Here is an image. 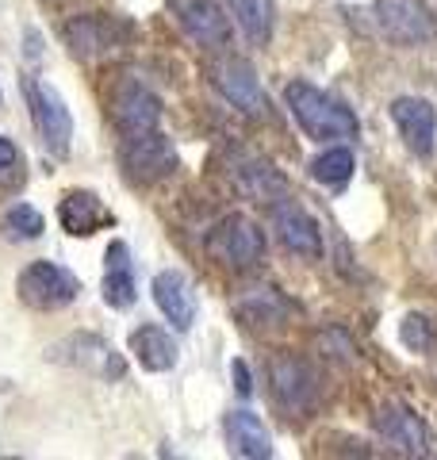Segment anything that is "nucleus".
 Masks as SVG:
<instances>
[{
  "instance_id": "obj_15",
  "label": "nucleus",
  "mask_w": 437,
  "mask_h": 460,
  "mask_svg": "<svg viewBox=\"0 0 437 460\" xmlns=\"http://www.w3.org/2000/svg\"><path fill=\"white\" fill-rule=\"evenodd\" d=\"M154 304L162 307L165 319L177 326V330H188L196 323V296H192V288H188V280L181 277V272H157L154 277Z\"/></svg>"
},
{
  "instance_id": "obj_13",
  "label": "nucleus",
  "mask_w": 437,
  "mask_h": 460,
  "mask_svg": "<svg viewBox=\"0 0 437 460\" xmlns=\"http://www.w3.org/2000/svg\"><path fill=\"white\" fill-rule=\"evenodd\" d=\"M272 226H276V234H281L284 250L299 253V257H318L323 253V230H318V223L299 204H276Z\"/></svg>"
},
{
  "instance_id": "obj_6",
  "label": "nucleus",
  "mask_w": 437,
  "mask_h": 460,
  "mask_svg": "<svg viewBox=\"0 0 437 460\" xmlns=\"http://www.w3.org/2000/svg\"><path fill=\"white\" fill-rule=\"evenodd\" d=\"M376 23L399 47H418L437 35V23L422 0H376Z\"/></svg>"
},
{
  "instance_id": "obj_12",
  "label": "nucleus",
  "mask_w": 437,
  "mask_h": 460,
  "mask_svg": "<svg viewBox=\"0 0 437 460\" xmlns=\"http://www.w3.org/2000/svg\"><path fill=\"white\" fill-rule=\"evenodd\" d=\"M58 223H62L73 238H89L96 230L111 226L115 215L96 192H66L62 204H58Z\"/></svg>"
},
{
  "instance_id": "obj_9",
  "label": "nucleus",
  "mask_w": 437,
  "mask_h": 460,
  "mask_svg": "<svg viewBox=\"0 0 437 460\" xmlns=\"http://www.w3.org/2000/svg\"><path fill=\"white\" fill-rule=\"evenodd\" d=\"M272 395L284 411L303 414V411L315 407L318 376L311 372L308 361H299V357H276L272 361Z\"/></svg>"
},
{
  "instance_id": "obj_22",
  "label": "nucleus",
  "mask_w": 437,
  "mask_h": 460,
  "mask_svg": "<svg viewBox=\"0 0 437 460\" xmlns=\"http://www.w3.org/2000/svg\"><path fill=\"white\" fill-rule=\"evenodd\" d=\"M230 12H235L238 27L245 31L250 42H269L272 35V0H230Z\"/></svg>"
},
{
  "instance_id": "obj_16",
  "label": "nucleus",
  "mask_w": 437,
  "mask_h": 460,
  "mask_svg": "<svg viewBox=\"0 0 437 460\" xmlns=\"http://www.w3.org/2000/svg\"><path fill=\"white\" fill-rule=\"evenodd\" d=\"M62 345L73 349V357H66V361L77 365L81 372H93V376H100V380H123V357L115 353L104 338L77 334V338H69Z\"/></svg>"
},
{
  "instance_id": "obj_19",
  "label": "nucleus",
  "mask_w": 437,
  "mask_h": 460,
  "mask_svg": "<svg viewBox=\"0 0 437 460\" xmlns=\"http://www.w3.org/2000/svg\"><path fill=\"white\" fill-rule=\"evenodd\" d=\"M104 304L108 307H130L135 304V272H130V250L123 242L108 246V272H104Z\"/></svg>"
},
{
  "instance_id": "obj_21",
  "label": "nucleus",
  "mask_w": 437,
  "mask_h": 460,
  "mask_svg": "<svg viewBox=\"0 0 437 460\" xmlns=\"http://www.w3.org/2000/svg\"><path fill=\"white\" fill-rule=\"evenodd\" d=\"M238 189L250 196V199H276L284 189H288V181L276 172L269 162H245L242 169H238Z\"/></svg>"
},
{
  "instance_id": "obj_10",
  "label": "nucleus",
  "mask_w": 437,
  "mask_h": 460,
  "mask_svg": "<svg viewBox=\"0 0 437 460\" xmlns=\"http://www.w3.org/2000/svg\"><path fill=\"white\" fill-rule=\"evenodd\" d=\"M391 119H396L399 135L406 142V150L426 157L433 150V138H437V111L430 100H418V96H399L391 100Z\"/></svg>"
},
{
  "instance_id": "obj_18",
  "label": "nucleus",
  "mask_w": 437,
  "mask_h": 460,
  "mask_svg": "<svg viewBox=\"0 0 437 460\" xmlns=\"http://www.w3.org/2000/svg\"><path fill=\"white\" fill-rule=\"evenodd\" d=\"M130 353H135V361L146 368V372H169L177 365V341H173L169 330L146 323L138 326L135 334H130Z\"/></svg>"
},
{
  "instance_id": "obj_7",
  "label": "nucleus",
  "mask_w": 437,
  "mask_h": 460,
  "mask_svg": "<svg viewBox=\"0 0 437 460\" xmlns=\"http://www.w3.org/2000/svg\"><path fill=\"white\" fill-rule=\"evenodd\" d=\"M211 81L238 111L254 115V119L269 115V96H265V89H261L254 66L245 62V58H223V62H215L211 66Z\"/></svg>"
},
{
  "instance_id": "obj_2",
  "label": "nucleus",
  "mask_w": 437,
  "mask_h": 460,
  "mask_svg": "<svg viewBox=\"0 0 437 460\" xmlns=\"http://www.w3.org/2000/svg\"><path fill=\"white\" fill-rule=\"evenodd\" d=\"M23 96H27V108H31V123H35L42 150L54 154V157H66L69 142H73V115L66 108V100L58 96V89H50V84L39 81V77L23 81Z\"/></svg>"
},
{
  "instance_id": "obj_26",
  "label": "nucleus",
  "mask_w": 437,
  "mask_h": 460,
  "mask_svg": "<svg viewBox=\"0 0 437 460\" xmlns=\"http://www.w3.org/2000/svg\"><path fill=\"white\" fill-rule=\"evenodd\" d=\"M16 165H20V150L12 146L8 138H0V177H8Z\"/></svg>"
},
{
  "instance_id": "obj_20",
  "label": "nucleus",
  "mask_w": 437,
  "mask_h": 460,
  "mask_svg": "<svg viewBox=\"0 0 437 460\" xmlns=\"http://www.w3.org/2000/svg\"><path fill=\"white\" fill-rule=\"evenodd\" d=\"M66 42L77 58H96L111 47V23L100 16H81L66 27Z\"/></svg>"
},
{
  "instance_id": "obj_3",
  "label": "nucleus",
  "mask_w": 437,
  "mask_h": 460,
  "mask_svg": "<svg viewBox=\"0 0 437 460\" xmlns=\"http://www.w3.org/2000/svg\"><path fill=\"white\" fill-rule=\"evenodd\" d=\"M120 162L135 184H157V181L173 177L177 150H173V142L162 131H138V135H123Z\"/></svg>"
},
{
  "instance_id": "obj_11",
  "label": "nucleus",
  "mask_w": 437,
  "mask_h": 460,
  "mask_svg": "<svg viewBox=\"0 0 437 460\" xmlns=\"http://www.w3.org/2000/svg\"><path fill=\"white\" fill-rule=\"evenodd\" d=\"M111 115L123 135L157 131V123H162V100L150 89H142V84H123L111 100Z\"/></svg>"
},
{
  "instance_id": "obj_8",
  "label": "nucleus",
  "mask_w": 437,
  "mask_h": 460,
  "mask_svg": "<svg viewBox=\"0 0 437 460\" xmlns=\"http://www.w3.org/2000/svg\"><path fill=\"white\" fill-rule=\"evenodd\" d=\"M376 434H380V441L391 453H403V456H426L430 453L426 422H422L411 407H403V402H388V407L376 414Z\"/></svg>"
},
{
  "instance_id": "obj_4",
  "label": "nucleus",
  "mask_w": 437,
  "mask_h": 460,
  "mask_svg": "<svg viewBox=\"0 0 437 460\" xmlns=\"http://www.w3.org/2000/svg\"><path fill=\"white\" fill-rule=\"evenodd\" d=\"M16 292L27 307H35V311H58V307H66L77 299L81 292V280L73 277L69 269H62L58 261H31L23 272H20V280H16Z\"/></svg>"
},
{
  "instance_id": "obj_24",
  "label": "nucleus",
  "mask_w": 437,
  "mask_h": 460,
  "mask_svg": "<svg viewBox=\"0 0 437 460\" xmlns=\"http://www.w3.org/2000/svg\"><path fill=\"white\" fill-rule=\"evenodd\" d=\"M311 177L318 184H345L349 177H353V154H349L345 146H334L326 154H318L311 162Z\"/></svg>"
},
{
  "instance_id": "obj_25",
  "label": "nucleus",
  "mask_w": 437,
  "mask_h": 460,
  "mask_svg": "<svg viewBox=\"0 0 437 460\" xmlns=\"http://www.w3.org/2000/svg\"><path fill=\"white\" fill-rule=\"evenodd\" d=\"M399 338H403L406 349H415V353H426V349H430V341H433L430 323L422 319V314H406L403 326H399Z\"/></svg>"
},
{
  "instance_id": "obj_5",
  "label": "nucleus",
  "mask_w": 437,
  "mask_h": 460,
  "mask_svg": "<svg viewBox=\"0 0 437 460\" xmlns=\"http://www.w3.org/2000/svg\"><path fill=\"white\" fill-rule=\"evenodd\" d=\"M208 253L223 265H235V269H250L265 257V234L257 230L254 219L245 215H227L218 219L208 234Z\"/></svg>"
},
{
  "instance_id": "obj_14",
  "label": "nucleus",
  "mask_w": 437,
  "mask_h": 460,
  "mask_svg": "<svg viewBox=\"0 0 437 460\" xmlns=\"http://www.w3.org/2000/svg\"><path fill=\"white\" fill-rule=\"evenodd\" d=\"M181 23L200 47L218 50L230 42V20L218 0H181Z\"/></svg>"
},
{
  "instance_id": "obj_23",
  "label": "nucleus",
  "mask_w": 437,
  "mask_h": 460,
  "mask_svg": "<svg viewBox=\"0 0 437 460\" xmlns=\"http://www.w3.org/2000/svg\"><path fill=\"white\" fill-rule=\"evenodd\" d=\"M0 230H4L8 242H31L47 230V223H42V215L31 204H12L4 211V219H0Z\"/></svg>"
},
{
  "instance_id": "obj_1",
  "label": "nucleus",
  "mask_w": 437,
  "mask_h": 460,
  "mask_svg": "<svg viewBox=\"0 0 437 460\" xmlns=\"http://www.w3.org/2000/svg\"><path fill=\"white\" fill-rule=\"evenodd\" d=\"M284 100H288V111L296 115V123L311 138H318V142L357 138V115L349 111L338 96L315 89V84H308V81H291L284 89Z\"/></svg>"
},
{
  "instance_id": "obj_17",
  "label": "nucleus",
  "mask_w": 437,
  "mask_h": 460,
  "mask_svg": "<svg viewBox=\"0 0 437 460\" xmlns=\"http://www.w3.org/2000/svg\"><path fill=\"white\" fill-rule=\"evenodd\" d=\"M223 429H227L230 453H238L245 460L272 456V438H269V429H265V422H261L257 414H250V411H230Z\"/></svg>"
},
{
  "instance_id": "obj_27",
  "label": "nucleus",
  "mask_w": 437,
  "mask_h": 460,
  "mask_svg": "<svg viewBox=\"0 0 437 460\" xmlns=\"http://www.w3.org/2000/svg\"><path fill=\"white\" fill-rule=\"evenodd\" d=\"M230 376H235V384H238V392H242V395H250V392H254L250 368H245V361H235V365H230Z\"/></svg>"
}]
</instances>
